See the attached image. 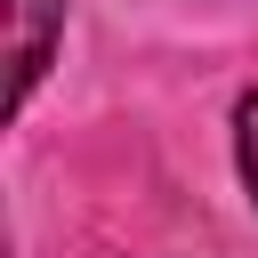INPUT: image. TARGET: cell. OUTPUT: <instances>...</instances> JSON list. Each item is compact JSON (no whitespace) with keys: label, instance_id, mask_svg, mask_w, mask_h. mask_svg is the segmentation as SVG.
<instances>
[{"label":"cell","instance_id":"2","mask_svg":"<svg viewBox=\"0 0 258 258\" xmlns=\"http://www.w3.org/2000/svg\"><path fill=\"white\" fill-rule=\"evenodd\" d=\"M234 161H242V185H250V202H258V89L234 105Z\"/></svg>","mask_w":258,"mask_h":258},{"label":"cell","instance_id":"1","mask_svg":"<svg viewBox=\"0 0 258 258\" xmlns=\"http://www.w3.org/2000/svg\"><path fill=\"white\" fill-rule=\"evenodd\" d=\"M56 40H64V0H8V64H16V89H8V97H16V105L40 89Z\"/></svg>","mask_w":258,"mask_h":258}]
</instances>
